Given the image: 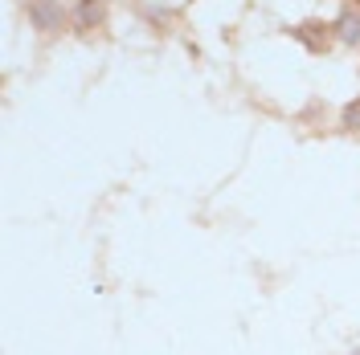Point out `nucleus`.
<instances>
[{"instance_id":"obj_1","label":"nucleus","mask_w":360,"mask_h":355,"mask_svg":"<svg viewBox=\"0 0 360 355\" xmlns=\"http://www.w3.org/2000/svg\"><path fill=\"white\" fill-rule=\"evenodd\" d=\"M344 41H360V17H344Z\"/></svg>"},{"instance_id":"obj_2","label":"nucleus","mask_w":360,"mask_h":355,"mask_svg":"<svg viewBox=\"0 0 360 355\" xmlns=\"http://www.w3.org/2000/svg\"><path fill=\"white\" fill-rule=\"evenodd\" d=\"M344 123H348V127H360V102H352V107L344 111Z\"/></svg>"}]
</instances>
